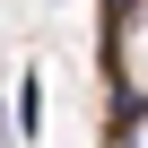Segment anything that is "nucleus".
Instances as JSON below:
<instances>
[{
    "mask_svg": "<svg viewBox=\"0 0 148 148\" xmlns=\"http://www.w3.org/2000/svg\"><path fill=\"white\" fill-rule=\"evenodd\" d=\"M35 122H44V79L26 70L18 79V139H35Z\"/></svg>",
    "mask_w": 148,
    "mask_h": 148,
    "instance_id": "nucleus-1",
    "label": "nucleus"
}]
</instances>
